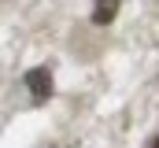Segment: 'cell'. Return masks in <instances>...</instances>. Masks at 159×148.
<instances>
[{
	"mask_svg": "<svg viewBox=\"0 0 159 148\" xmlns=\"http://www.w3.org/2000/svg\"><path fill=\"white\" fill-rule=\"evenodd\" d=\"M26 89H30V100L34 104H44V100H52V93H56V85H52V71L48 67H34V71H26Z\"/></svg>",
	"mask_w": 159,
	"mask_h": 148,
	"instance_id": "obj_1",
	"label": "cell"
},
{
	"mask_svg": "<svg viewBox=\"0 0 159 148\" xmlns=\"http://www.w3.org/2000/svg\"><path fill=\"white\" fill-rule=\"evenodd\" d=\"M119 4H122V0H96V7H93V22H96V26H111L115 15H119Z\"/></svg>",
	"mask_w": 159,
	"mask_h": 148,
	"instance_id": "obj_2",
	"label": "cell"
},
{
	"mask_svg": "<svg viewBox=\"0 0 159 148\" xmlns=\"http://www.w3.org/2000/svg\"><path fill=\"white\" fill-rule=\"evenodd\" d=\"M144 148H159V133H152V137L144 141Z\"/></svg>",
	"mask_w": 159,
	"mask_h": 148,
	"instance_id": "obj_3",
	"label": "cell"
}]
</instances>
